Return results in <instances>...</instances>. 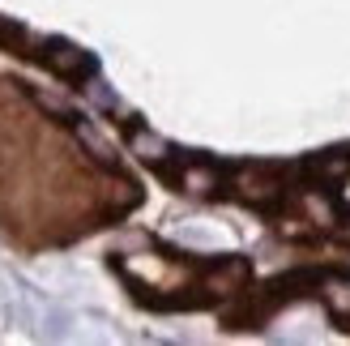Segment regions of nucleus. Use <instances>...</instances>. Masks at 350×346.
Here are the masks:
<instances>
[{"label":"nucleus","mask_w":350,"mask_h":346,"mask_svg":"<svg viewBox=\"0 0 350 346\" xmlns=\"http://www.w3.org/2000/svg\"><path fill=\"white\" fill-rule=\"evenodd\" d=\"M317 295L325 300L329 317H334L342 330H350V269H325V282Z\"/></svg>","instance_id":"2"},{"label":"nucleus","mask_w":350,"mask_h":346,"mask_svg":"<svg viewBox=\"0 0 350 346\" xmlns=\"http://www.w3.org/2000/svg\"><path fill=\"white\" fill-rule=\"evenodd\" d=\"M30 56L39 60L43 68H51L60 81H68V85H85V81L98 73V64H94L90 51H81L73 43H64V39H34Z\"/></svg>","instance_id":"1"}]
</instances>
